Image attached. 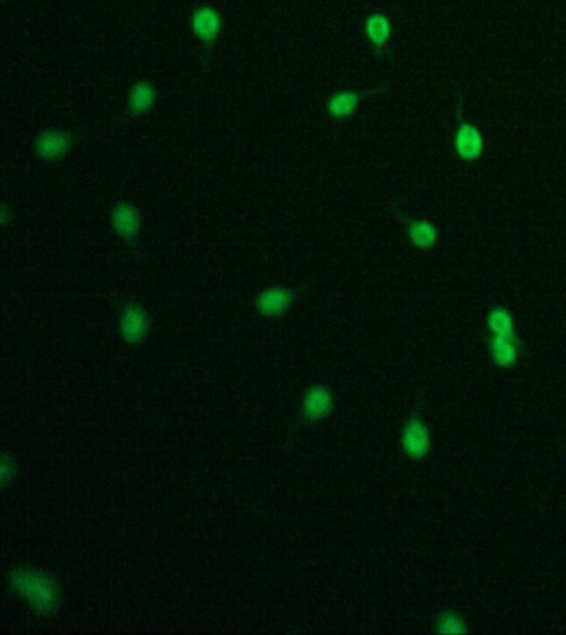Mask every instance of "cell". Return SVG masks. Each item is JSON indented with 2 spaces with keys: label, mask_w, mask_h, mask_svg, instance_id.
Returning <instances> with one entry per match:
<instances>
[{
  "label": "cell",
  "mask_w": 566,
  "mask_h": 635,
  "mask_svg": "<svg viewBox=\"0 0 566 635\" xmlns=\"http://www.w3.org/2000/svg\"><path fill=\"white\" fill-rule=\"evenodd\" d=\"M73 138L63 129H45L33 141V151L43 161H60L70 153Z\"/></svg>",
  "instance_id": "obj_6"
},
{
  "label": "cell",
  "mask_w": 566,
  "mask_h": 635,
  "mask_svg": "<svg viewBox=\"0 0 566 635\" xmlns=\"http://www.w3.org/2000/svg\"><path fill=\"white\" fill-rule=\"evenodd\" d=\"M296 300V291L288 286H269L256 297V310L266 319H278L291 309Z\"/></svg>",
  "instance_id": "obj_5"
},
{
  "label": "cell",
  "mask_w": 566,
  "mask_h": 635,
  "mask_svg": "<svg viewBox=\"0 0 566 635\" xmlns=\"http://www.w3.org/2000/svg\"><path fill=\"white\" fill-rule=\"evenodd\" d=\"M158 100V92L153 83L146 80H138L129 86L127 95L128 110L133 115H146L153 110Z\"/></svg>",
  "instance_id": "obj_9"
},
{
  "label": "cell",
  "mask_w": 566,
  "mask_h": 635,
  "mask_svg": "<svg viewBox=\"0 0 566 635\" xmlns=\"http://www.w3.org/2000/svg\"><path fill=\"white\" fill-rule=\"evenodd\" d=\"M455 146L462 158H465V159L478 158L482 154V150H483L480 133H478L473 127L464 124V127L460 128L459 135H457Z\"/></svg>",
  "instance_id": "obj_12"
},
{
  "label": "cell",
  "mask_w": 566,
  "mask_h": 635,
  "mask_svg": "<svg viewBox=\"0 0 566 635\" xmlns=\"http://www.w3.org/2000/svg\"><path fill=\"white\" fill-rule=\"evenodd\" d=\"M365 32L374 45H384L391 37V22L386 15L374 14L365 20Z\"/></svg>",
  "instance_id": "obj_13"
},
{
  "label": "cell",
  "mask_w": 566,
  "mask_h": 635,
  "mask_svg": "<svg viewBox=\"0 0 566 635\" xmlns=\"http://www.w3.org/2000/svg\"><path fill=\"white\" fill-rule=\"evenodd\" d=\"M435 237H437V231H435V227L430 223L420 221L412 224V227H410V239L418 248H429V246L435 243Z\"/></svg>",
  "instance_id": "obj_15"
},
{
  "label": "cell",
  "mask_w": 566,
  "mask_h": 635,
  "mask_svg": "<svg viewBox=\"0 0 566 635\" xmlns=\"http://www.w3.org/2000/svg\"><path fill=\"white\" fill-rule=\"evenodd\" d=\"M7 586L22 602L37 614H52L62 604L57 579L50 572L33 568H15L8 572Z\"/></svg>",
  "instance_id": "obj_1"
},
{
  "label": "cell",
  "mask_w": 566,
  "mask_h": 635,
  "mask_svg": "<svg viewBox=\"0 0 566 635\" xmlns=\"http://www.w3.org/2000/svg\"><path fill=\"white\" fill-rule=\"evenodd\" d=\"M359 103H361V97L356 92H339L329 97L326 110L331 118L343 120L356 113Z\"/></svg>",
  "instance_id": "obj_11"
},
{
  "label": "cell",
  "mask_w": 566,
  "mask_h": 635,
  "mask_svg": "<svg viewBox=\"0 0 566 635\" xmlns=\"http://www.w3.org/2000/svg\"><path fill=\"white\" fill-rule=\"evenodd\" d=\"M110 224L115 234L127 243H133L141 231L140 209L129 201H120L111 207Z\"/></svg>",
  "instance_id": "obj_7"
},
{
  "label": "cell",
  "mask_w": 566,
  "mask_h": 635,
  "mask_svg": "<svg viewBox=\"0 0 566 635\" xmlns=\"http://www.w3.org/2000/svg\"><path fill=\"white\" fill-rule=\"evenodd\" d=\"M334 410V393L322 383L306 388L301 396V413L306 420L319 421L327 418Z\"/></svg>",
  "instance_id": "obj_4"
},
{
  "label": "cell",
  "mask_w": 566,
  "mask_h": 635,
  "mask_svg": "<svg viewBox=\"0 0 566 635\" xmlns=\"http://www.w3.org/2000/svg\"><path fill=\"white\" fill-rule=\"evenodd\" d=\"M400 447L405 455L414 460H422L430 453L432 433L427 423L420 418H410L400 431Z\"/></svg>",
  "instance_id": "obj_3"
},
{
  "label": "cell",
  "mask_w": 566,
  "mask_h": 635,
  "mask_svg": "<svg viewBox=\"0 0 566 635\" xmlns=\"http://www.w3.org/2000/svg\"><path fill=\"white\" fill-rule=\"evenodd\" d=\"M492 360L500 369H512L518 362V344L515 335H494L490 344Z\"/></svg>",
  "instance_id": "obj_10"
},
{
  "label": "cell",
  "mask_w": 566,
  "mask_h": 635,
  "mask_svg": "<svg viewBox=\"0 0 566 635\" xmlns=\"http://www.w3.org/2000/svg\"><path fill=\"white\" fill-rule=\"evenodd\" d=\"M437 632L445 635H462L466 634V624L460 616L445 612L437 620Z\"/></svg>",
  "instance_id": "obj_16"
},
{
  "label": "cell",
  "mask_w": 566,
  "mask_h": 635,
  "mask_svg": "<svg viewBox=\"0 0 566 635\" xmlns=\"http://www.w3.org/2000/svg\"><path fill=\"white\" fill-rule=\"evenodd\" d=\"M17 474H19V463H17L15 456L6 451L0 458V483H2V486L7 488L10 483H14Z\"/></svg>",
  "instance_id": "obj_17"
},
{
  "label": "cell",
  "mask_w": 566,
  "mask_h": 635,
  "mask_svg": "<svg viewBox=\"0 0 566 635\" xmlns=\"http://www.w3.org/2000/svg\"><path fill=\"white\" fill-rule=\"evenodd\" d=\"M487 325L494 335H513V317L508 310L496 307L487 319Z\"/></svg>",
  "instance_id": "obj_14"
},
{
  "label": "cell",
  "mask_w": 566,
  "mask_h": 635,
  "mask_svg": "<svg viewBox=\"0 0 566 635\" xmlns=\"http://www.w3.org/2000/svg\"><path fill=\"white\" fill-rule=\"evenodd\" d=\"M191 30L198 40L211 45L218 40L223 32V17L218 8L211 6H200L191 14Z\"/></svg>",
  "instance_id": "obj_8"
},
{
  "label": "cell",
  "mask_w": 566,
  "mask_h": 635,
  "mask_svg": "<svg viewBox=\"0 0 566 635\" xmlns=\"http://www.w3.org/2000/svg\"><path fill=\"white\" fill-rule=\"evenodd\" d=\"M150 314L138 302L125 304L118 314V334L129 345L141 344L150 334Z\"/></svg>",
  "instance_id": "obj_2"
}]
</instances>
